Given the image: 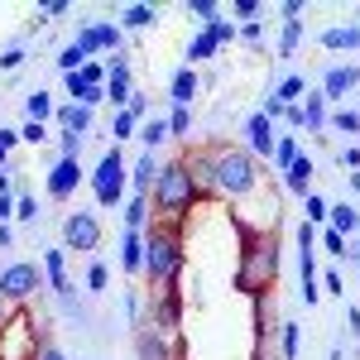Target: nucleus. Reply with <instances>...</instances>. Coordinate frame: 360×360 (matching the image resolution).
I'll list each match as a JSON object with an SVG mask.
<instances>
[{
	"label": "nucleus",
	"mask_w": 360,
	"mask_h": 360,
	"mask_svg": "<svg viewBox=\"0 0 360 360\" xmlns=\"http://www.w3.org/2000/svg\"><path fill=\"white\" fill-rule=\"evenodd\" d=\"M197 91H202V77H197V68H188V63H183V68L168 77V101H173V106H193Z\"/></svg>",
	"instance_id": "nucleus-16"
},
{
	"label": "nucleus",
	"mask_w": 360,
	"mask_h": 360,
	"mask_svg": "<svg viewBox=\"0 0 360 360\" xmlns=\"http://www.w3.org/2000/svg\"><path fill=\"white\" fill-rule=\"evenodd\" d=\"M82 183H86L82 159H53V164H49V173H44V193L53 197V202H68V197L77 193Z\"/></svg>",
	"instance_id": "nucleus-11"
},
{
	"label": "nucleus",
	"mask_w": 360,
	"mask_h": 360,
	"mask_svg": "<svg viewBox=\"0 0 360 360\" xmlns=\"http://www.w3.org/2000/svg\"><path fill=\"white\" fill-rule=\"evenodd\" d=\"M15 221H39V197L34 193H15Z\"/></svg>",
	"instance_id": "nucleus-41"
},
{
	"label": "nucleus",
	"mask_w": 360,
	"mask_h": 360,
	"mask_svg": "<svg viewBox=\"0 0 360 360\" xmlns=\"http://www.w3.org/2000/svg\"><path fill=\"white\" fill-rule=\"evenodd\" d=\"M259 34H264V29H259V20H255V25H240V39H245V44H255Z\"/></svg>",
	"instance_id": "nucleus-58"
},
{
	"label": "nucleus",
	"mask_w": 360,
	"mask_h": 360,
	"mask_svg": "<svg viewBox=\"0 0 360 360\" xmlns=\"http://www.w3.org/2000/svg\"><path fill=\"white\" fill-rule=\"evenodd\" d=\"M0 202H15V178H10V168H0Z\"/></svg>",
	"instance_id": "nucleus-54"
},
{
	"label": "nucleus",
	"mask_w": 360,
	"mask_h": 360,
	"mask_svg": "<svg viewBox=\"0 0 360 360\" xmlns=\"http://www.w3.org/2000/svg\"><path fill=\"white\" fill-rule=\"evenodd\" d=\"M351 259H356V274H360V255H356V245H351Z\"/></svg>",
	"instance_id": "nucleus-63"
},
{
	"label": "nucleus",
	"mask_w": 360,
	"mask_h": 360,
	"mask_svg": "<svg viewBox=\"0 0 360 360\" xmlns=\"http://www.w3.org/2000/svg\"><path fill=\"white\" fill-rule=\"evenodd\" d=\"M68 10H72V0H39V15H34V20L49 25V20H63Z\"/></svg>",
	"instance_id": "nucleus-45"
},
{
	"label": "nucleus",
	"mask_w": 360,
	"mask_h": 360,
	"mask_svg": "<svg viewBox=\"0 0 360 360\" xmlns=\"http://www.w3.org/2000/svg\"><path fill=\"white\" fill-rule=\"evenodd\" d=\"M144 327H154V332H164V336H178V327H183V283H168V288L149 293Z\"/></svg>",
	"instance_id": "nucleus-7"
},
{
	"label": "nucleus",
	"mask_w": 360,
	"mask_h": 360,
	"mask_svg": "<svg viewBox=\"0 0 360 360\" xmlns=\"http://www.w3.org/2000/svg\"><path fill=\"white\" fill-rule=\"evenodd\" d=\"M317 44H322L327 53H356L360 49V25H327L317 34Z\"/></svg>",
	"instance_id": "nucleus-17"
},
{
	"label": "nucleus",
	"mask_w": 360,
	"mask_h": 360,
	"mask_svg": "<svg viewBox=\"0 0 360 360\" xmlns=\"http://www.w3.org/2000/svg\"><path fill=\"white\" fill-rule=\"evenodd\" d=\"M240 125H245V149L255 154V159H259V164H269V159H274V144H278L274 120H264L259 111H250Z\"/></svg>",
	"instance_id": "nucleus-13"
},
{
	"label": "nucleus",
	"mask_w": 360,
	"mask_h": 360,
	"mask_svg": "<svg viewBox=\"0 0 360 360\" xmlns=\"http://www.w3.org/2000/svg\"><path fill=\"white\" fill-rule=\"evenodd\" d=\"M356 255H360V231H356Z\"/></svg>",
	"instance_id": "nucleus-64"
},
{
	"label": "nucleus",
	"mask_w": 360,
	"mask_h": 360,
	"mask_svg": "<svg viewBox=\"0 0 360 360\" xmlns=\"http://www.w3.org/2000/svg\"><path fill=\"white\" fill-rule=\"evenodd\" d=\"M183 269H188V240H183V226L168 221H149L144 226V274L154 288H168V283H183Z\"/></svg>",
	"instance_id": "nucleus-4"
},
{
	"label": "nucleus",
	"mask_w": 360,
	"mask_h": 360,
	"mask_svg": "<svg viewBox=\"0 0 360 360\" xmlns=\"http://www.w3.org/2000/svg\"><path fill=\"white\" fill-rule=\"evenodd\" d=\"M188 15H197L202 29L217 25V20H221V0H188Z\"/></svg>",
	"instance_id": "nucleus-39"
},
{
	"label": "nucleus",
	"mask_w": 360,
	"mask_h": 360,
	"mask_svg": "<svg viewBox=\"0 0 360 360\" xmlns=\"http://www.w3.org/2000/svg\"><path fill=\"white\" fill-rule=\"evenodd\" d=\"M34 346H39L34 312H29V307H15V312L0 322V360H29Z\"/></svg>",
	"instance_id": "nucleus-8"
},
{
	"label": "nucleus",
	"mask_w": 360,
	"mask_h": 360,
	"mask_svg": "<svg viewBox=\"0 0 360 360\" xmlns=\"http://www.w3.org/2000/svg\"><path fill=\"white\" fill-rule=\"evenodd\" d=\"M86 183H91V197H96V207H125V188H130V173H125V154H120V144H111L96 168L86 173Z\"/></svg>",
	"instance_id": "nucleus-5"
},
{
	"label": "nucleus",
	"mask_w": 360,
	"mask_h": 360,
	"mask_svg": "<svg viewBox=\"0 0 360 360\" xmlns=\"http://www.w3.org/2000/svg\"><path fill=\"white\" fill-rule=\"evenodd\" d=\"M283 111H288V106L278 101L274 91H264V96H259V115H264V120H283Z\"/></svg>",
	"instance_id": "nucleus-48"
},
{
	"label": "nucleus",
	"mask_w": 360,
	"mask_h": 360,
	"mask_svg": "<svg viewBox=\"0 0 360 360\" xmlns=\"http://www.w3.org/2000/svg\"><path fill=\"white\" fill-rule=\"evenodd\" d=\"M212 149V197H221L226 207L245 202L259 183H264V164L240 149V144H207Z\"/></svg>",
	"instance_id": "nucleus-2"
},
{
	"label": "nucleus",
	"mask_w": 360,
	"mask_h": 360,
	"mask_svg": "<svg viewBox=\"0 0 360 360\" xmlns=\"http://www.w3.org/2000/svg\"><path fill=\"white\" fill-rule=\"evenodd\" d=\"M298 106H303V130L307 135H322V130H327V115H332V101H327L317 86H307V96Z\"/></svg>",
	"instance_id": "nucleus-15"
},
{
	"label": "nucleus",
	"mask_w": 360,
	"mask_h": 360,
	"mask_svg": "<svg viewBox=\"0 0 360 360\" xmlns=\"http://www.w3.org/2000/svg\"><path fill=\"white\" fill-rule=\"evenodd\" d=\"M317 245L327 250L332 259H351V240H346L341 231H332V226H322V231H317Z\"/></svg>",
	"instance_id": "nucleus-34"
},
{
	"label": "nucleus",
	"mask_w": 360,
	"mask_h": 360,
	"mask_svg": "<svg viewBox=\"0 0 360 360\" xmlns=\"http://www.w3.org/2000/svg\"><path fill=\"white\" fill-rule=\"evenodd\" d=\"M207 34H212V39H217V49H226V44H236V39H240V25H231V20H217V25H207Z\"/></svg>",
	"instance_id": "nucleus-42"
},
{
	"label": "nucleus",
	"mask_w": 360,
	"mask_h": 360,
	"mask_svg": "<svg viewBox=\"0 0 360 360\" xmlns=\"http://www.w3.org/2000/svg\"><path fill=\"white\" fill-rule=\"evenodd\" d=\"M303 10H307V0H278V20L288 25V20H303Z\"/></svg>",
	"instance_id": "nucleus-52"
},
{
	"label": "nucleus",
	"mask_w": 360,
	"mask_h": 360,
	"mask_svg": "<svg viewBox=\"0 0 360 360\" xmlns=\"http://www.w3.org/2000/svg\"><path fill=\"white\" fill-rule=\"evenodd\" d=\"M303 34H307L303 20H288V25H278V58H293V53H298V49H303Z\"/></svg>",
	"instance_id": "nucleus-29"
},
{
	"label": "nucleus",
	"mask_w": 360,
	"mask_h": 360,
	"mask_svg": "<svg viewBox=\"0 0 360 360\" xmlns=\"http://www.w3.org/2000/svg\"><path fill=\"white\" fill-rule=\"evenodd\" d=\"M346 183H351V193H360V173H351V178H346Z\"/></svg>",
	"instance_id": "nucleus-61"
},
{
	"label": "nucleus",
	"mask_w": 360,
	"mask_h": 360,
	"mask_svg": "<svg viewBox=\"0 0 360 360\" xmlns=\"http://www.w3.org/2000/svg\"><path fill=\"white\" fill-rule=\"evenodd\" d=\"M221 49H217V39L207 34V29H197L193 39H188V68H197V63H207V58H217Z\"/></svg>",
	"instance_id": "nucleus-30"
},
{
	"label": "nucleus",
	"mask_w": 360,
	"mask_h": 360,
	"mask_svg": "<svg viewBox=\"0 0 360 360\" xmlns=\"http://www.w3.org/2000/svg\"><path fill=\"white\" fill-rule=\"evenodd\" d=\"M236 269H231V288L245 298H264L278 283V259H283V236L278 231H245L236 226Z\"/></svg>",
	"instance_id": "nucleus-1"
},
{
	"label": "nucleus",
	"mask_w": 360,
	"mask_h": 360,
	"mask_svg": "<svg viewBox=\"0 0 360 360\" xmlns=\"http://www.w3.org/2000/svg\"><path fill=\"white\" fill-rule=\"evenodd\" d=\"M120 269L125 274H144V231H120Z\"/></svg>",
	"instance_id": "nucleus-20"
},
{
	"label": "nucleus",
	"mask_w": 360,
	"mask_h": 360,
	"mask_svg": "<svg viewBox=\"0 0 360 360\" xmlns=\"http://www.w3.org/2000/svg\"><path fill=\"white\" fill-rule=\"evenodd\" d=\"M327 130H336V135H346V139H360V106H336L327 115Z\"/></svg>",
	"instance_id": "nucleus-25"
},
{
	"label": "nucleus",
	"mask_w": 360,
	"mask_h": 360,
	"mask_svg": "<svg viewBox=\"0 0 360 360\" xmlns=\"http://www.w3.org/2000/svg\"><path fill=\"white\" fill-rule=\"evenodd\" d=\"M259 0H231V25H255L259 20Z\"/></svg>",
	"instance_id": "nucleus-40"
},
{
	"label": "nucleus",
	"mask_w": 360,
	"mask_h": 360,
	"mask_svg": "<svg viewBox=\"0 0 360 360\" xmlns=\"http://www.w3.org/2000/svg\"><path fill=\"white\" fill-rule=\"evenodd\" d=\"M356 86H360V68L356 63H332V68L322 72V86H317V91H322L327 101H341V96H351Z\"/></svg>",
	"instance_id": "nucleus-14"
},
{
	"label": "nucleus",
	"mask_w": 360,
	"mask_h": 360,
	"mask_svg": "<svg viewBox=\"0 0 360 360\" xmlns=\"http://www.w3.org/2000/svg\"><path fill=\"white\" fill-rule=\"evenodd\" d=\"M298 351H303V332H298V322H283L278 327V360H298Z\"/></svg>",
	"instance_id": "nucleus-31"
},
{
	"label": "nucleus",
	"mask_w": 360,
	"mask_h": 360,
	"mask_svg": "<svg viewBox=\"0 0 360 360\" xmlns=\"http://www.w3.org/2000/svg\"><path fill=\"white\" fill-rule=\"evenodd\" d=\"M193 135V106H173L168 111V139H188Z\"/></svg>",
	"instance_id": "nucleus-38"
},
{
	"label": "nucleus",
	"mask_w": 360,
	"mask_h": 360,
	"mask_svg": "<svg viewBox=\"0 0 360 360\" xmlns=\"http://www.w3.org/2000/svg\"><path fill=\"white\" fill-rule=\"evenodd\" d=\"M25 115H29V120H39V125H44V120H53V96H49L44 86H39V91H29V96H25Z\"/></svg>",
	"instance_id": "nucleus-33"
},
{
	"label": "nucleus",
	"mask_w": 360,
	"mask_h": 360,
	"mask_svg": "<svg viewBox=\"0 0 360 360\" xmlns=\"http://www.w3.org/2000/svg\"><path fill=\"white\" fill-rule=\"evenodd\" d=\"M346 327H351V336H360V307H346Z\"/></svg>",
	"instance_id": "nucleus-59"
},
{
	"label": "nucleus",
	"mask_w": 360,
	"mask_h": 360,
	"mask_svg": "<svg viewBox=\"0 0 360 360\" xmlns=\"http://www.w3.org/2000/svg\"><path fill=\"white\" fill-rule=\"evenodd\" d=\"M283 125H288V130H303V106H288V111H283Z\"/></svg>",
	"instance_id": "nucleus-55"
},
{
	"label": "nucleus",
	"mask_w": 360,
	"mask_h": 360,
	"mask_svg": "<svg viewBox=\"0 0 360 360\" xmlns=\"http://www.w3.org/2000/svg\"><path fill=\"white\" fill-rule=\"evenodd\" d=\"M115 25L120 29H149V25H159V10L154 5H125Z\"/></svg>",
	"instance_id": "nucleus-28"
},
{
	"label": "nucleus",
	"mask_w": 360,
	"mask_h": 360,
	"mask_svg": "<svg viewBox=\"0 0 360 360\" xmlns=\"http://www.w3.org/2000/svg\"><path fill=\"white\" fill-rule=\"evenodd\" d=\"M82 288L86 293H106V288H111V264H106V259H91L86 274H82Z\"/></svg>",
	"instance_id": "nucleus-32"
},
{
	"label": "nucleus",
	"mask_w": 360,
	"mask_h": 360,
	"mask_svg": "<svg viewBox=\"0 0 360 360\" xmlns=\"http://www.w3.org/2000/svg\"><path fill=\"white\" fill-rule=\"evenodd\" d=\"M82 144H86L82 135H72V130H63V135H58V159H82Z\"/></svg>",
	"instance_id": "nucleus-46"
},
{
	"label": "nucleus",
	"mask_w": 360,
	"mask_h": 360,
	"mask_svg": "<svg viewBox=\"0 0 360 360\" xmlns=\"http://www.w3.org/2000/svg\"><path fill=\"white\" fill-rule=\"evenodd\" d=\"M135 139L144 144V154H159V144L168 139V120H159V115L149 120V115H144V120H139V130H135Z\"/></svg>",
	"instance_id": "nucleus-26"
},
{
	"label": "nucleus",
	"mask_w": 360,
	"mask_h": 360,
	"mask_svg": "<svg viewBox=\"0 0 360 360\" xmlns=\"http://www.w3.org/2000/svg\"><path fill=\"white\" fill-rule=\"evenodd\" d=\"M135 360H188L178 336H164L154 327H135Z\"/></svg>",
	"instance_id": "nucleus-12"
},
{
	"label": "nucleus",
	"mask_w": 360,
	"mask_h": 360,
	"mask_svg": "<svg viewBox=\"0 0 360 360\" xmlns=\"http://www.w3.org/2000/svg\"><path fill=\"white\" fill-rule=\"evenodd\" d=\"M312 178H317V164L307 159V149H303V154L288 164V173H283V188H288L293 197H307L312 193Z\"/></svg>",
	"instance_id": "nucleus-18"
},
{
	"label": "nucleus",
	"mask_w": 360,
	"mask_h": 360,
	"mask_svg": "<svg viewBox=\"0 0 360 360\" xmlns=\"http://www.w3.org/2000/svg\"><path fill=\"white\" fill-rule=\"evenodd\" d=\"M317 288H322V293H332V298H341V293H346L341 269H317Z\"/></svg>",
	"instance_id": "nucleus-44"
},
{
	"label": "nucleus",
	"mask_w": 360,
	"mask_h": 360,
	"mask_svg": "<svg viewBox=\"0 0 360 360\" xmlns=\"http://www.w3.org/2000/svg\"><path fill=\"white\" fill-rule=\"evenodd\" d=\"M327 212H332V202H327L322 193H307V197H303V221H312L317 231L327 226Z\"/></svg>",
	"instance_id": "nucleus-36"
},
{
	"label": "nucleus",
	"mask_w": 360,
	"mask_h": 360,
	"mask_svg": "<svg viewBox=\"0 0 360 360\" xmlns=\"http://www.w3.org/2000/svg\"><path fill=\"white\" fill-rule=\"evenodd\" d=\"M20 144V130H10V125H0V168L10 164V149Z\"/></svg>",
	"instance_id": "nucleus-51"
},
{
	"label": "nucleus",
	"mask_w": 360,
	"mask_h": 360,
	"mask_svg": "<svg viewBox=\"0 0 360 360\" xmlns=\"http://www.w3.org/2000/svg\"><path fill=\"white\" fill-rule=\"evenodd\" d=\"M29 360H68V356H63V346H58V341H39V346L29 351Z\"/></svg>",
	"instance_id": "nucleus-50"
},
{
	"label": "nucleus",
	"mask_w": 360,
	"mask_h": 360,
	"mask_svg": "<svg viewBox=\"0 0 360 360\" xmlns=\"http://www.w3.org/2000/svg\"><path fill=\"white\" fill-rule=\"evenodd\" d=\"M255 360H278L274 351H264V346H255Z\"/></svg>",
	"instance_id": "nucleus-60"
},
{
	"label": "nucleus",
	"mask_w": 360,
	"mask_h": 360,
	"mask_svg": "<svg viewBox=\"0 0 360 360\" xmlns=\"http://www.w3.org/2000/svg\"><path fill=\"white\" fill-rule=\"evenodd\" d=\"M327 226H332V231H341V236L351 240V236L360 231V207H356V202H332V212H327Z\"/></svg>",
	"instance_id": "nucleus-22"
},
{
	"label": "nucleus",
	"mask_w": 360,
	"mask_h": 360,
	"mask_svg": "<svg viewBox=\"0 0 360 360\" xmlns=\"http://www.w3.org/2000/svg\"><path fill=\"white\" fill-rule=\"evenodd\" d=\"M154 178H159V154H139L135 168H130V183H135V193H139V197H149V193H154Z\"/></svg>",
	"instance_id": "nucleus-23"
},
{
	"label": "nucleus",
	"mask_w": 360,
	"mask_h": 360,
	"mask_svg": "<svg viewBox=\"0 0 360 360\" xmlns=\"http://www.w3.org/2000/svg\"><path fill=\"white\" fill-rule=\"evenodd\" d=\"M135 130H139V115L130 111V106L111 115V139H115V144H125V139H135Z\"/></svg>",
	"instance_id": "nucleus-35"
},
{
	"label": "nucleus",
	"mask_w": 360,
	"mask_h": 360,
	"mask_svg": "<svg viewBox=\"0 0 360 360\" xmlns=\"http://www.w3.org/2000/svg\"><path fill=\"white\" fill-rule=\"evenodd\" d=\"M5 317H10V303H5V298H0V322H5Z\"/></svg>",
	"instance_id": "nucleus-62"
},
{
	"label": "nucleus",
	"mask_w": 360,
	"mask_h": 360,
	"mask_svg": "<svg viewBox=\"0 0 360 360\" xmlns=\"http://www.w3.org/2000/svg\"><path fill=\"white\" fill-rule=\"evenodd\" d=\"M10 245H15V226L0 221V250H10Z\"/></svg>",
	"instance_id": "nucleus-57"
},
{
	"label": "nucleus",
	"mask_w": 360,
	"mask_h": 360,
	"mask_svg": "<svg viewBox=\"0 0 360 360\" xmlns=\"http://www.w3.org/2000/svg\"><path fill=\"white\" fill-rule=\"evenodd\" d=\"M130 111H135L139 120H144V115H149V96H144V91H135V96H130Z\"/></svg>",
	"instance_id": "nucleus-56"
},
{
	"label": "nucleus",
	"mask_w": 360,
	"mask_h": 360,
	"mask_svg": "<svg viewBox=\"0 0 360 360\" xmlns=\"http://www.w3.org/2000/svg\"><path fill=\"white\" fill-rule=\"evenodd\" d=\"M20 139H25V144H44V139H49V125H39V120H25V125H20Z\"/></svg>",
	"instance_id": "nucleus-49"
},
{
	"label": "nucleus",
	"mask_w": 360,
	"mask_h": 360,
	"mask_svg": "<svg viewBox=\"0 0 360 360\" xmlns=\"http://www.w3.org/2000/svg\"><path fill=\"white\" fill-rule=\"evenodd\" d=\"M44 288H49V283H44V274H39L34 259H15V264L0 269V298L10 307H25L29 298H39Z\"/></svg>",
	"instance_id": "nucleus-6"
},
{
	"label": "nucleus",
	"mask_w": 360,
	"mask_h": 360,
	"mask_svg": "<svg viewBox=\"0 0 360 360\" xmlns=\"http://www.w3.org/2000/svg\"><path fill=\"white\" fill-rule=\"evenodd\" d=\"M44 283H49V288H68V283H72V274H68V250L63 245H53V250H44Z\"/></svg>",
	"instance_id": "nucleus-21"
},
{
	"label": "nucleus",
	"mask_w": 360,
	"mask_h": 360,
	"mask_svg": "<svg viewBox=\"0 0 360 360\" xmlns=\"http://www.w3.org/2000/svg\"><path fill=\"white\" fill-rule=\"evenodd\" d=\"M149 221H154V207H149V197L130 193V197H125V226H130V231H144Z\"/></svg>",
	"instance_id": "nucleus-27"
},
{
	"label": "nucleus",
	"mask_w": 360,
	"mask_h": 360,
	"mask_svg": "<svg viewBox=\"0 0 360 360\" xmlns=\"http://www.w3.org/2000/svg\"><path fill=\"white\" fill-rule=\"evenodd\" d=\"M77 49L86 58H111L125 49V29L115 25V20H91V25L77 29Z\"/></svg>",
	"instance_id": "nucleus-10"
},
{
	"label": "nucleus",
	"mask_w": 360,
	"mask_h": 360,
	"mask_svg": "<svg viewBox=\"0 0 360 360\" xmlns=\"http://www.w3.org/2000/svg\"><path fill=\"white\" fill-rule=\"evenodd\" d=\"M269 91H274L283 106H298V101L307 96V77H303V72H283V77H278V82L269 86Z\"/></svg>",
	"instance_id": "nucleus-24"
},
{
	"label": "nucleus",
	"mask_w": 360,
	"mask_h": 360,
	"mask_svg": "<svg viewBox=\"0 0 360 360\" xmlns=\"http://www.w3.org/2000/svg\"><path fill=\"white\" fill-rule=\"evenodd\" d=\"M63 250L68 255H96L101 250V221L91 212H68L63 217Z\"/></svg>",
	"instance_id": "nucleus-9"
},
{
	"label": "nucleus",
	"mask_w": 360,
	"mask_h": 360,
	"mask_svg": "<svg viewBox=\"0 0 360 360\" xmlns=\"http://www.w3.org/2000/svg\"><path fill=\"white\" fill-rule=\"evenodd\" d=\"M149 207H154V221H168V226H183L197 207H202V193H197L193 168L183 164V154L159 164V178H154Z\"/></svg>",
	"instance_id": "nucleus-3"
},
{
	"label": "nucleus",
	"mask_w": 360,
	"mask_h": 360,
	"mask_svg": "<svg viewBox=\"0 0 360 360\" xmlns=\"http://www.w3.org/2000/svg\"><path fill=\"white\" fill-rule=\"evenodd\" d=\"M336 164L346 168V173H360V139H346V149L336 154Z\"/></svg>",
	"instance_id": "nucleus-47"
},
{
	"label": "nucleus",
	"mask_w": 360,
	"mask_h": 360,
	"mask_svg": "<svg viewBox=\"0 0 360 360\" xmlns=\"http://www.w3.org/2000/svg\"><path fill=\"white\" fill-rule=\"evenodd\" d=\"M82 63H86V53L77 49V44H63V49H58V68H63V77H68V72H77Z\"/></svg>",
	"instance_id": "nucleus-43"
},
{
	"label": "nucleus",
	"mask_w": 360,
	"mask_h": 360,
	"mask_svg": "<svg viewBox=\"0 0 360 360\" xmlns=\"http://www.w3.org/2000/svg\"><path fill=\"white\" fill-rule=\"evenodd\" d=\"M298 154H303V144H298V135H278V144H274V159H269V164L288 173V164H293Z\"/></svg>",
	"instance_id": "nucleus-37"
},
{
	"label": "nucleus",
	"mask_w": 360,
	"mask_h": 360,
	"mask_svg": "<svg viewBox=\"0 0 360 360\" xmlns=\"http://www.w3.org/2000/svg\"><path fill=\"white\" fill-rule=\"evenodd\" d=\"M53 120L63 125V130H72V135H91V125H96V111H86V106H77V101H68V106H53Z\"/></svg>",
	"instance_id": "nucleus-19"
},
{
	"label": "nucleus",
	"mask_w": 360,
	"mask_h": 360,
	"mask_svg": "<svg viewBox=\"0 0 360 360\" xmlns=\"http://www.w3.org/2000/svg\"><path fill=\"white\" fill-rule=\"evenodd\" d=\"M20 63H25V49H15V44H10V49H0V68H5V72H10V68H20Z\"/></svg>",
	"instance_id": "nucleus-53"
}]
</instances>
